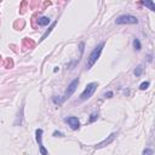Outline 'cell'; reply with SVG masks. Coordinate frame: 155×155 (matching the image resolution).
<instances>
[{
  "label": "cell",
  "instance_id": "4fadbf2b",
  "mask_svg": "<svg viewBox=\"0 0 155 155\" xmlns=\"http://www.w3.org/2000/svg\"><path fill=\"white\" fill-rule=\"evenodd\" d=\"M149 85H150V83H149V81H144V83L141 84L139 89H141V90H147V89L149 87Z\"/></svg>",
  "mask_w": 155,
  "mask_h": 155
},
{
  "label": "cell",
  "instance_id": "2e32d148",
  "mask_svg": "<svg viewBox=\"0 0 155 155\" xmlns=\"http://www.w3.org/2000/svg\"><path fill=\"white\" fill-rule=\"evenodd\" d=\"M53 136H55V137H63V133H62V132L55 131V132H53Z\"/></svg>",
  "mask_w": 155,
  "mask_h": 155
},
{
  "label": "cell",
  "instance_id": "d6986e66",
  "mask_svg": "<svg viewBox=\"0 0 155 155\" xmlns=\"http://www.w3.org/2000/svg\"><path fill=\"white\" fill-rule=\"evenodd\" d=\"M107 96H108V97H112V96H113V92H108V93H106V97H107Z\"/></svg>",
  "mask_w": 155,
  "mask_h": 155
},
{
  "label": "cell",
  "instance_id": "ba28073f",
  "mask_svg": "<svg viewBox=\"0 0 155 155\" xmlns=\"http://www.w3.org/2000/svg\"><path fill=\"white\" fill-rule=\"evenodd\" d=\"M50 22H51V20L49 18V17H45V16H43V17H40V18H39L38 23H39V26H41V27H45V26L50 24Z\"/></svg>",
  "mask_w": 155,
  "mask_h": 155
},
{
  "label": "cell",
  "instance_id": "5b68a950",
  "mask_svg": "<svg viewBox=\"0 0 155 155\" xmlns=\"http://www.w3.org/2000/svg\"><path fill=\"white\" fill-rule=\"evenodd\" d=\"M43 133H44V131L41 129H37L35 130V139H37L38 144H39L40 154H41V155H49L47 149L44 147V143H43Z\"/></svg>",
  "mask_w": 155,
  "mask_h": 155
},
{
  "label": "cell",
  "instance_id": "3957f363",
  "mask_svg": "<svg viewBox=\"0 0 155 155\" xmlns=\"http://www.w3.org/2000/svg\"><path fill=\"white\" fill-rule=\"evenodd\" d=\"M97 86H98V84H97V83H90V84L85 87V90L83 91V93L80 95V101L84 102V101L90 99L91 97H92V95L96 92Z\"/></svg>",
  "mask_w": 155,
  "mask_h": 155
},
{
  "label": "cell",
  "instance_id": "277c9868",
  "mask_svg": "<svg viewBox=\"0 0 155 155\" xmlns=\"http://www.w3.org/2000/svg\"><path fill=\"white\" fill-rule=\"evenodd\" d=\"M116 24H137L138 18L132 15H123L116 18Z\"/></svg>",
  "mask_w": 155,
  "mask_h": 155
},
{
  "label": "cell",
  "instance_id": "9a60e30c",
  "mask_svg": "<svg viewBox=\"0 0 155 155\" xmlns=\"http://www.w3.org/2000/svg\"><path fill=\"white\" fill-rule=\"evenodd\" d=\"M142 155H153V150L150 148H147V149H144V152H143Z\"/></svg>",
  "mask_w": 155,
  "mask_h": 155
},
{
  "label": "cell",
  "instance_id": "8fae6325",
  "mask_svg": "<svg viewBox=\"0 0 155 155\" xmlns=\"http://www.w3.org/2000/svg\"><path fill=\"white\" fill-rule=\"evenodd\" d=\"M133 47H135V50H137V51H139L141 49H142V45H141V41H139V39H133Z\"/></svg>",
  "mask_w": 155,
  "mask_h": 155
},
{
  "label": "cell",
  "instance_id": "8992f818",
  "mask_svg": "<svg viewBox=\"0 0 155 155\" xmlns=\"http://www.w3.org/2000/svg\"><path fill=\"white\" fill-rule=\"evenodd\" d=\"M64 121L70 126L72 130H78L80 127V121L76 116H68V118L64 119Z\"/></svg>",
  "mask_w": 155,
  "mask_h": 155
},
{
  "label": "cell",
  "instance_id": "e0dca14e",
  "mask_svg": "<svg viewBox=\"0 0 155 155\" xmlns=\"http://www.w3.org/2000/svg\"><path fill=\"white\" fill-rule=\"evenodd\" d=\"M80 52H84V43H81V44H80Z\"/></svg>",
  "mask_w": 155,
  "mask_h": 155
},
{
  "label": "cell",
  "instance_id": "6da1fadb",
  "mask_svg": "<svg viewBox=\"0 0 155 155\" xmlns=\"http://www.w3.org/2000/svg\"><path fill=\"white\" fill-rule=\"evenodd\" d=\"M104 43H101V44H98L97 46L92 50V52L90 53V56H89V58H87V63H86V67H87V69H91V68L93 67V64L97 62V60L99 58V56H101V53H102V50H103V47H104Z\"/></svg>",
  "mask_w": 155,
  "mask_h": 155
},
{
  "label": "cell",
  "instance_id": "30bf717a",
  "mask_svg": "<svg viewBox=\"0 0 155 155\" xmlns=\"http://www.w3.org/2000/svg\"><path fill=\"white\" fill-rule=\"evenodd\" d=\"M141 4L143 5V6L149 7V10H150V11H155V5H154L153 1H142Z\"/></svg>",
  "mask_w": 155,
  "mask_h": 155
},
{
  "label": "cell",
  "instance_id": "9c48e42d",
  "mask_svg": "<svg viewBox=\"0 0 155 155\" xmlns=\"http://www.w3.org/2000/svg\"><path fill=\"white\" fill-rule=\"evenodd\" d=\"M56 24H57V22H53V23L51 24V27L49 28V30H46V33H45L44 35L41 37V39H40V41H43V40H45V39H46V37L49 35V34H50L51 32H52V29H53V28H55V26H56Z\"/></svg>",
  "mask_w": 155,
  "mask_h": 155
},
{
  "label": "cell",
  "instance_id": "5bb4252c",
  "mask_svg": "<svg viewBox=\"0 0 155 155\" xmlns=\"http://www.w3.org/2000/svg\"><path fill=\"white\" fill-rule=\"evenodd\" d=\"M97 118H98V114H97V113H92V114H91V118L89 120V123H93L95 120H97Z\"/></svg>",
  "mask_w": 155,
  "mask_h": 155
},
{
  "label": "cell",
  "instance_id": "7a4b0ae2",
  "mask_svg": "<svg viewBox=\"0 0 155 155\" xmlns=\"http://www.w3.org/2000/svg\"><path fill=\"white\" fill-rule=\"evenodd\" d=\"M78 85H79V79L76 78V79H74L73 81L69 84V86H68V89L66 90L64 95L62 96V98H58V99H57L56 97H53V98H52V99H53V102L58 103V104H61V103H63V102H64L66 99L69 98V97H70V96H72L74 92H75V90H76V87H78Z\"/></svg>",
  "mask_w": 155,
  "mask_h": 155
},
{
  "label": "cell",
  "instance_id": "ac0fdd59",
  "mask_svg": "<svg viewBox=\"0 0 155 155\" xmlns=\"http://www.w3.org/2000/svg\"><path fill=\"white\" fill-rule=\"evenodd\" d=\"M152 60H153V56H152V55H149V56H148V61H149V62H152Z\"/></svg>",
  "mask_w": 155,
  "mask_h": 155
},
{
  "label": "cell",
  "instance_id": "7c38bea8",
  "mask_svg": "<svg viewBox=\"0 0 155 155\" xmlns=\"http://www.w3.org/2000/svg\"><path fill=\"white\" fill-rule=\"evenodd\" d=\"M142 72H143L142 66H138V67H137L136 69H135V75H136V76H139L141 74H142Z\"/></svg>",
  "mask_w": 155,
  "mask_h": 155
},
{
  "label": "cell",
  "instance_id": "52a82bcc",
  "mask_svg": "<svg viewBox=\"0 0 155 155\" xmlns=\"http://www.w3.org/2000/svg\"><path fill=\"white\" fill-rule=\"evenodd\" d=\"M115 137H116V132H113L112 135H109L108 136V138H106L104 141H102L101 143H98V144L96 146V148H103V147H106L108 144H110V143L115 139Z\"/></svg>",
  "mask_w": 155,
  "mask_h": 155
}]
</instances>
